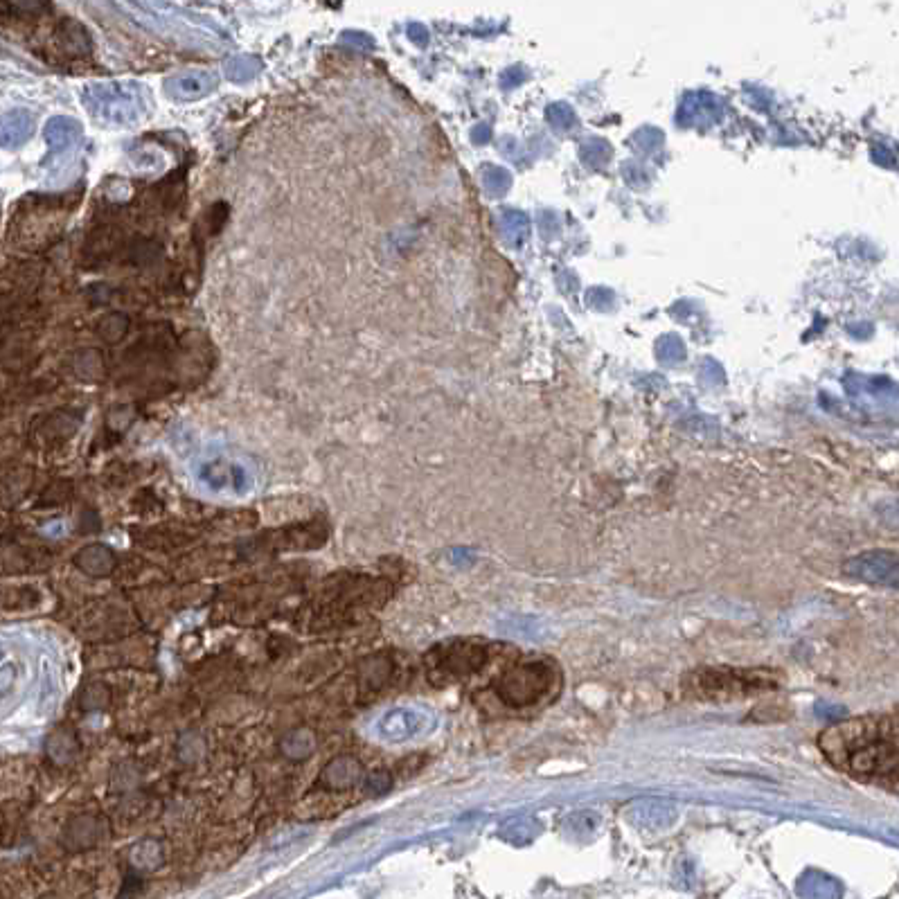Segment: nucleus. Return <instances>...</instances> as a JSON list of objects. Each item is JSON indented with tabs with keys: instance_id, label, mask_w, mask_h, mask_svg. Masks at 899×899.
Masks as SVG:
<instances>
[{
	"instance_id": "9",
	"label": "nucleus",
	"mask_w": 899,
	"mask_h": 899,
	"mask_svg": "<svg viewBox=\"0 0 899 899\" xmlns=\"http://www.w3.org/2000/svg\"><path fill=\"white\" fill-rule=\"evenodd\" d=\"M84 140L82 124L66 115H57L52 118L46 127V142L52 151V158H68L75 154L79 142Z\"/></svg>"
},
{
	"instance_id": "13",
	"label": "nucleus",
	"mask_w": 899,
	"mask_h": 899,
	"mask_svg": "<svg viewBox=\"0 0 899 899\" xmlns=\"http://www.w3.org/2000/svg\"><path fill=\"white\" fill-rule=\"evenodd\" d=\"M79 564H82L88 573H91L93 564L97 566L95 573H106L111 568V564H113V555L106 548L93 546V548H86L84 553L79 555Z\"/></svg>"
},
{
	"instance_id": "6",
	"label": "nucleus",
	"mask_w": 899,
	"mask_h": 899,
	"mask_svg": "<svg viewBox=\"0 0 899 899\" xmlns=\"http://www.w3.org/2000/svg\"><path fill=\"white\" fill-rule=\"evenodd\" d=\"M219 84V77L210 70H185L165 79V93L176 102H197L208 97Z\"/></svg>"
},
{
	"instance_id": "1",
	"label": "nucleus",
	"mask_w": 899,
	"mask_h": 899,
	"mask_svg": "<svg viewBox=\"0 0 899 899\" xmlns=\"http://www.w3.org/2000/svg\"><path fill=\"white\" fill-rule=\"evenodd\" d=\"M818 746L836 769L863 782L897 791L899 735L897 715H868L827 726Z\"/></svg>"
},
{
	"instance_id": "7",
	"label": "nucleus",
	"mask_w": 899,
	"mask_h": 899,
	"mask_svg": "<svg viewBox=\"0 0 899 899\" xmlns=\"http://www.w3.org/2000/svg\"><path fill=\"white\" fill-rule=\"evenodd\" d=\"M852 577L870 584H897V557L893 553H868L852 559L845 568Z\"/></svg>"
},
{
	"instance_id": "5",
	"label": "nucleus",
	"mask_w": 899,
	"mask_h": 899,
	"mask_svg": "<svg viewBox=\"0 0 899 899\" xmlns=\"http://www.w3.org/2000/svg\"><path fill=\"white\" fill-rule=\"evenodd\" d=\"M489 661V645L483 640H453L429 654V672L435 683H456L483 670Z\"/></svg>"
},
{
	"instance_id": "14",
	"label": "nucleus",
	"mask_w": 899,
	"mask_h": 899,
	"mask_svg": "<svg viewBox=\"0 0 899 899\" xmlns=\"http://www.w3.org/2000/svg\"><path fill=\"white\" fill-rule=\"evenodd\" d=\"M127 327H129L127 318L120 316V314H113V316H109V318H104V320H102L100 334L106 338V341L115 343V341H120V338H122L124 334H127Z\"/></svg>"
},
{
	"instance_id": "11",
	"label": "nucleus",
	"mask_w": 899,
	"mask_h": 899,
	"mask_svg": "<svg viewBox=\"0 0 899 899\" xmlns=\"http://www.w3.org/2000/svg\"><path fill=\"white\" fill-rule=\"evenodd\" d=\"M57 41L61 50L68 52V55L82 57L91 52V37H88V30L75 19H64L59 23Z\"/></svg>"
},
{
	"instance_id": "2",
	"label": "nucleus",
	"mask_w": 899,
	"mask_h": 899,
	"mask_svg": "<svg viewBox=\"0 0 899 899\" xmlns=\"http://www.w3.org/2000/svg\"><path fill=\"white\" fill-rule=\"evenodd\" d=\"M562 685V672L546 656L519 658L505 667L494 681V692L503 706L528 710L553 701Z\"/></svg>"
},
{
	"instance_id": "4",
	"label": "nucleus",
	"mask_w": 899,
	"mask_h": 899,
	"mask_svg": "<svg viewBox=\"0 0 899 899\" xmlns=\"http://www.w3.org/2000/svg\"><path fill=\"white\" fill-rule=\"evenodd\" d=\"M778 676L771 670H735V667H706L685 679V690L697 699H735L773 690Z\"/></svg>"
},
{
	"instance_id": "12",
	"label": "nucleus",
	"mask_w": 899,
	"mask_h": 899,
	"mask_svg": "<svg viewBox=\"0 0 899 899\" xmlns=\"http://www.w3.org/2000/svg\"><path fill=\"white\" fill-rule=\"evenodd\" d=\"M224 70H226L228 82L246 84V82H251V79H255L257 75H260L262 59L255 57V55H235V57H230L226 61Z\"/></svg>"
},
{
	"instance_id": "3",
	"label": "nucleus",
	"mask_w": 899,
	"mask_h": 899,
	"mask_svg": "<svg viewBox=\"0 0 899 899\" xmlns=\"http://www.w3.org/2000/svg\"><path fill=\"white\" fill-rule=\"evenodd\" d=\"M82 102L100 127L129 129L136 127L151 111L147 88L131 79L93 82L82 91Z\"/></svg>"
},
{
	"instance_id": "8",
	"label": "nucleus",
	"mask_w": 899,
	"mask_h": 899,
	"mask_svg": "<svg viewBox=\"0 0 899 899\" xmlns=\"http://www.w3.org/2000/svg\"><path fill=\"white\" fill-rule=\"evenodd\" d=\"M431 728V717L426 715L422 710L415 708H402V710H393L381 719V735L388 737V740L402 742V740H411V737L422 735L424 731Z\"/></svg>"
},
{
	"instance_id": "10",
	"label": "nucleus",
	"mask_w": 899,
	"mask_h": 899,
	"mask_svg": "<svg viewBox=\"0 0 899 899\" xmlns=\"http://www.w3.org/2000/svg\"><path fill=\"white\" fill-rule=\"evenodd\" d=\"M34 120L28 111H10L0 118V145L19 147L32 136Z\"/></svg>"
}]
</instances>
